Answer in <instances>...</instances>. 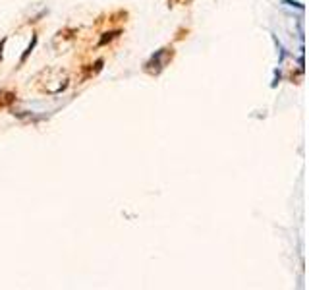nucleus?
<instances>
[{
	"instance_id": "obj_1",
	"label": "nucleus",
	"mask_w": 309,
	"mask_h": 290,
	"mask_svg": "<svg viewBox=\"0 0 309 290\" xmlns=\"http://www.w3.org/2000/svg\"><path fill=\"white\" fill-rule=\"evenodd\" d=\"M168 56H172V48H168V46L159 48V50H157V52H155V54L145 62V72H149V74H153V76H159L160 72H162V68H164V64H166Z\"/></svg>"
},
{
	"instance_id": "obj_2",
	"label": "nucleus",
	"mask_w": 309,
	"mask_h": 290,
	"mask_svg": "<svg viewBox=\"0 0 309 290\" xmlns=\"http://www.w3.org/2000/svg\"><path fill=\"white\" fill-rule=\"evenodd\" d=\"M118 35H120V31H110V33H104V37L101 39V41H99V45H101V46L106 45L108 41H112V39H114V37H118Z\"/></svg>"
},
{
	"instance_id": "obj_3",
	"label": "nucleus",
	"mask_w": 309,
	"mask_h": 290,
	"mask_svg": "<svg viewBox=\"0 0 309 290\" xmlns=\"http://www.w3.org/2000/svg\"><path fill=\"white\" fill-rule=\"evenodd\" d=\"M35 45H37V37H35V35H33V39H31V43H29V46H27V50L23 52V56H22V64H23V62H25V60H27V56L31 54V50H33V48H35Z\"/></svg>"
},
{
	"instance_id": "obj_4",
	"label": "nucleus",
	"mask_w": 309,
	"mask_h": 290,
	"mask_svg": "<svg viewBox=\"0 0 309 290\" xmlns=\"http://www.w3.org/2000/svg\"><path fill=\"white\" fill-rule=\"evenodd\" d=\"M284 4H286V6H296L299 10H303V4L298 2V0H284Z\"/></svg>"
},
{
	"instance_id": "obj_5",
	"label": "nucleus",
	"mask_w": 309,
	"mask_h": 290,
	"mask_svg": "<svg viewBox=\"0 0 309 290\" xmlns=\"http://www.w3.org/2000/svg\"><path fill=\"white\" fill-rule=\"evenodd\" d=\"M4 45H6V39L0 41V60H2V50H4Z\"/></svg>"
}]
</instances>
